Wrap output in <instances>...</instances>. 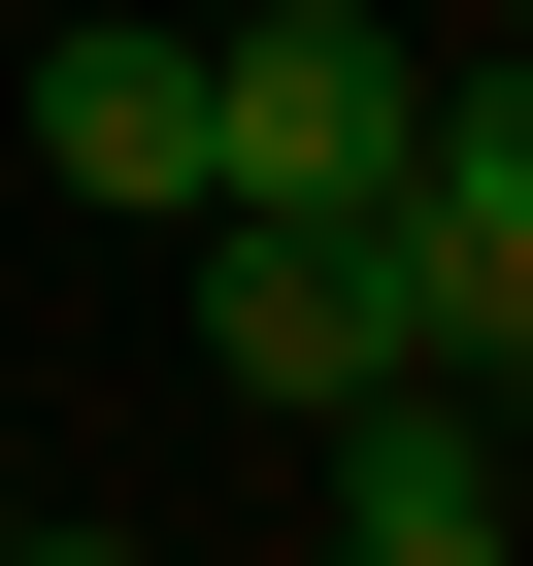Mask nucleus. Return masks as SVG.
<instances>
[{
    "mask_svg": "<svg viewBox=\"0 0 533 566\" xmlns=\"http://www.w3.org/2000/svg\"><path fill=\"white\" fill-rule=\"evenodd\" d=\"M400 101H433V34H400V0H233V34H200V200H266V233H367Z\"/></svg>",
    "mask_w": 533,
    "mask_h": 566,
    "instance_id": "1",
    "label": "nucleus"
},
{
    "mask_svg": "<svg viewBox=\"0 0 533 566\" xmlns=\"http://www.w3.org/2000/svg\"><path fill=\"white\" fill-rule=\"evenodd\" d=\"M34 167L101 233H200V34L167 0H34Z\"/></svg>",
    "mask_w": 533,
    "mask_h": 566,
    "instance_id": "2",
    "label": "nucleus"
},
{
    "mask_svg": "<svg viewBox=\"0 0 533 566\" xmlns=\"http://www.w3.org/2000/svg\"><path fill=\"white\" fill-rule=\"evenodd\" d=\"M200 367H233V400H301V433H334V400L400 367V334H367V233H266V200H200Z\"/></svg>",
    "mask_w": 533,
    "mask_h": 566,
    "instance_id": "3",
    "label": "nucleus"
},
{
    "mask_svg": "<svg viewBox=\"0 0 533 566\" xmlns=\"http://www.w3.org/2000/svg\"><path fill=\"white\" fill-rule=\"evenodd\" d=\"M334 566H533V533H500V400L367 367V400H334Z\"/></svg>",
    "mask_w": 533,
    "mask_h": 566,
    "instance_id": "4",
    "label": "nucleus"
},
{
    "mask_svg": "<svg viewBox=\"0 0 533 566\" xmlns=\"http://www.w3.org/2000/svg\"><path fill=\"white\" fill-rule=\"evenodd\" d=\"M0 566H167V533H101V500H0Z\"/></svg>",
    "mask_w": 533,
    "mask_h": 566,
    "instance_id": "5",
    "label": "nucleus"
},
{
    "mask_svg": "<svg viewBox=\"0 0 533 566\" xmlns=\"http://www.w3.org/2000/svg\"><path fill=\"white\" fill-rule=\"evenodd\" d=\"M0 500H34V467H0Z\"/></svg>",
    "mask_w": 533,
    "mask_h": 566,
    "instance_id": "6",
    "label": "nucleus"
}]
</instances>
